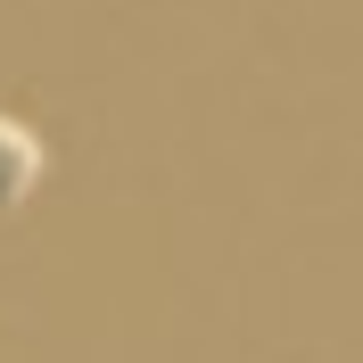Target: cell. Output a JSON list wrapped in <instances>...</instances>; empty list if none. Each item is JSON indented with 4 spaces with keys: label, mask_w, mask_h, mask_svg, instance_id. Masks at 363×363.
<instances>
[{
    "label": "cell",
    "mask_w": 363,
    "mask_h": 363,
    "mask_svg": "<svg viewBox=\"0 0 363 363\" xmlns=\"http://www.w3.org/2000/svg\"><path fill=\"white\" fill-rule=\"evenodd\" d=\"M42 165H50V149H42L33 133H25L17 116H0V223H9V215H17L25 199H33Z\"/></svg>",
    "instance_id": "cell-1"
}]
</instances>
